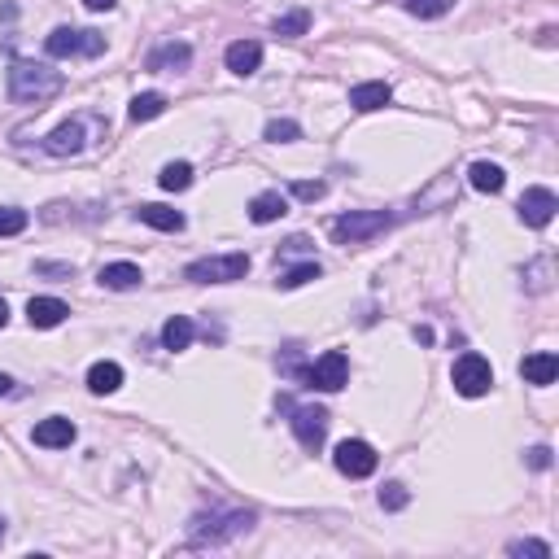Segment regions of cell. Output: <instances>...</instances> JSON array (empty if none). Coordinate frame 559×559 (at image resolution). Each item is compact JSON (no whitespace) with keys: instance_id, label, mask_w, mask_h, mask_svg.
I'll return each mask as SVG.
<instances>
[{"instance_id":"1","label":"cell","mask_w":559,"mask_h":559,"mask_svg":"<svg viewBox=\"0 0 559 559\" xmlns=\"http://www.w3.org/2000/svg\"><path fill=\"white\" fill-rule=\"evenodd\" d=\"M62 71H53V66H35V62H14L9 66V97L18 101V105H44L62 92Z\"/></svg>"},{"instance_id":"2","label":"cell","mask_w":559,"mask_h":559,"mask_svg":"<svg viewBox=\"0 0 559 559\" xmlns=\"http://www.w3.org/2000/svg\"><path fill=\"white\" fill-rule=\"evenodd\" d=\"M393 215L390 210H350V215H341L333 223V241L337 245H367L371 236H381V232H390Z\"/></svg>"},{"instance_id":"3","label":"cell","mask_w":559,"mask_h":559,"mask_svg":"<svg viewBox=\"0 0 559 559\" xmlns=\"http://www.w3.org/2000/svg\"><path fill=\"white\" fill-rule=\"evenodd\" d=\"M245 271H249V254H223V258L188 263L184 280H193V284H232V280H245Z\"/></svg>"},{"instance_id":"4","label":"cell","mask_w":559,"mask_h":559,"mask_svg":"<svg viewBox=\"0 0 559 559\" xmlns=\"http://www.w3.org/2000/svg\"><path fill=\"white\" fill-rule=\"evenodd\" d=\"M249 520H254L249 511H227V516H219V511H215V516H197L188 534H193L197 546H223L227 537L245 534V529H249Z\"/></svg>"},{"instance_id":"5","label":"cell","mask_w":559,"mask_h":559,"mask_svg":"<svg viewBox=\"0 0 559 559\" xmlns=\"http://www.w3.org/2000/svg\"><path fill=\"white\" fill-rule=\"evenodd\" d=\"M49 57H97L105 49V35L101 31H74V26H57L49 40H44Z\"/></svg>"},{"instance_id":"6","label":"cell","mask_w":559,"mask_h":559,"mask_svg":"<svg viewBox=\"0 0 559 559\" xmlns=\"http://www.w3.org/2000/svg\"><path fill=\"white\" fill-rule=\"evenodd\" d=\"M450 381H455V390H459L463 398H481V393H489V385H494V367H489V359H481V354H463V359H455V367H450Z\"/></svg>"},{"instance_id":"7","label":"cell","mask_w":559,"mask_h":559,"mask_svg":"<svg viewBox=\"0 0 559 559\" xmlns=\"http://www.w3.org/2000/svg\"><path fill=\"white\" fill-rule=\"evenodd\" d=\"M345 381H350V359H345L341 350H328V354L306 371V385H311V390H323V393L345 390Z\"/></svg>"},{"instance_id":"8","label":"cell","mask_w":559,"mask_h":559,"mask_svg":"<svg viewBox=\"0 0 559 559\" xmlns=\"http://www.w3.org/2000/svg\"><path fill=\"white\" fill-rule=\"evenodd\" d=\"M341 477H354V481H363L376 472V450L367 446V441H341L337 455H333Z\"/></svg>"},{"instance_id":"9","label":"cell","mask_w":559,"mask_h":559,"mask_svg":"<svg viewBox=\"0 0 559 559\" xmlns=\"http://www.w3.org/2000/svg\"><path fill=\"white\" fill-rule=\"evenodd\" d=\"M293 433H297V441L306 450H319L323 438H328V411L323 407H297L293 411Z\"/></svg>"},{"instance_id":"10","label":"cell","mask_w":559,"mask_h":559,"mask_svg":"<svg viewBox=\"0 0 559 559\" xmlns=\"http://www.w3.org/2000/svg\"><path fill=\"white\" fill-rule=\"evenodd\" d=\"M559 201L551 188H525V197H520V219L529 223V227H546V223L555 219Z\"/></svg>"},{"instance_id":"11","label":"cell","mask_w":559,"mask_h":559,"mask_svg":"<svg viewBox=\"0 0 559 559\" xmlns=\"http://www.w3.org/2000/svg\"><path fill=\"white\" fill-rule=\"evenodd\" d=\"M31 441H35V446H44V450H62V446H71V441H74V424H71V419H62V415L40 419V424L31 429Z\"/></svg>"},{"instance_id":"12","label":"cell","mask_w":559,"mask_h":559,"mask_svg":"<svg viewBox=\"0 0 559 559\" xmlns=\"http://www.w3.org/2000/svg\"><path fill=\"white\" fill-rule=\"evenodd\" d=\"M66 315H71V306H66L62 297H31V302H26L31 328H57Z\"/></svg>"},{"instance_id":"13","label":"cell","mask_w":559,"mask_h":559,"mask_svg":"<svg viewBox=\"0 0 559 559\" xmlns=\"http://www.w3.org/2000/svg\"><path fill=\"white\" fill-rule=\"evenodd\" d=\"M390 83L385 79H371V83H359V88H350V105L359 110V114H371V110H385L390 105Z\"/></svg>"},{"instance_id":"14","label":"cell","mask_w":559,"mask_h":559,"mask_svg":"<svg viewBox=\"0 0 559 559\" xmlns=\"http://www.w3.org/2000/svg\"><path fill=\"white\" fill-rule=\"evenodd\" d=\"M520 376H525L529 385H555L559 359L551 354V350H537V354H529V359L520 363Z\"/></svg>"},{"instance_id":"15","label":"cell","mask_w":559,"mask_h":559,"mask_svg":"<svg viewBox=\"0 0 559 559\" xmlns=\"http://www.w3.org/2000/svg\"><path fill=\"white\" fill-rule=\"evenodd\" d=\"M263 66V44L258 40H236L227 44V71L232 74H254Z\"/></svg>"},{"instance_id":"16","label":"cell","mask_w":559,"mask_h":559,"mask_svg":"<svg viewBox=\"0 0 559 559\" xmlns=\"http://www.w3.org/2000/svg\"><path fill=\"white\" fill-rule=\"evenodd\" d=\"M44 149H49L53 158H71V153H79V149H83V122L79 119L62 122L49 140H44Z\"/></svg>"},{"instance_id":"17","label":"cell","mask_w":559,"mask_h":559,"mask_svg":"<svg viewBox=\"0 0 559 559\" xmlns=\"http://www.w3.org/2000/svg\"><path fill=\"white\" fill-rule=\"evenodd\" d=\"M284 215H289V201L280 193H258L249 201V219L254 223H275V219H284Z\"/></svg>"},{"instance_id":"18","label":"cell","mask_w":559,"mask_h":559,"mask_svg":"<svg viewBox=\"0 0 559 559\" xmlns=\"http://www.w3.org/2000/svg\"><path fill=\"white\" fill-rule=\"evenodd\" d=\"M145 275H140V267L136 263H110V267H101V284L105 289H136Z\"/></svg>"},{"instance_id":"19","label":"cell","mask_w":559,"mask_h":559,"mask_svg":"<svg viewBox=\"0 0 559 559\" xmlns=\"http://www.w3.org/2000/svg\"><path fill=\"white\" fill-rule=\"evenodd\" d=\"M467 179H472V188H477V193H503V184H507L503 167H494V162H472Z\"/></svg>"},{"instance_id":"20","label":"cell","mask_w":559,"mask_h":559,"mask_svg":"<svg viewBox=\"0 0 559 559\" xmlns=\"http://www.w3.org/2000/svg\"><path fill=\"white\" fill-rule=\"evenodd\" d=\"M136 219L149 223V227H158V232H179V227H184V215L170 210V206H140Z\"/></svg>"},{"instance_id":"21","label":"cell","mask_w":559,"mask_h":559,"mask_svg":"<svg viewBox=\"0 0 559 559\" xmlns=\"http://www.w3.org/2000/svg\"><path fill=\"white\" fill-rule=\"evenodd\" d=\"M122 385V367L119 363H92V371H88V390L92 393H114Z\"/></svg>"},{"instance_id":"22","label":"cell","mask_w":559,"mask_h":559,"mask_svg":"<svg viewBox=\"0 0 559 559\" xmlns=\"http://www.w3.org/2000/svg\"><path fill=\"white\" fill-rule=\"evenodd\" d=\"M188 341H193V319L188 315H170L162 323V345L167 350H188Z\"/></svg>"},{"instance_id":"23","label":"cell","mask_w":559,"mask_h":559,"mask_svg":"<svg viewBox=\"0 0 559 559\" xmlns=\"http://www.w3.org/2000/svg\"><path fill=\"white\" fill-rule=\"evenodd\" d=\"M131 122H153L158 114H167V97L162 92H140V97L131 101Z\"/></svg>"},{"instance_id":"24","label":"cell","mask_w":559,"mask_h":559,"mask_svg":"<svg viewBox=\"0 0 559 559\" xmlns=\"http://www.w3.org/2000/svg\"><path fill=\"white\" fill-rule=\"evenodd\" d=\"M193 62V49L188 44H162V49L149 57V71H167V66H188Z\"/></svg>"},{"instance_id":"25","label":"cell","mask_w":559,"mask_h":559,"mask_svg":"<svg viewBox=\"0 0 559 559\" xmlns=\"http://www.w3.org/2000/svg\"><path fill=\"white\" fill-rule=\"evenodd\" d=\"M158 184H162L167 193H184V188L193 184V167H188V162H170V167H162Z\"/></svg>"},{"instance_id":"26","label":"cell","mask_w":559,"mask_h":559,"mask_svg":"<svg viewBox=\"0 0 559 559\" xmlns=\"http://www.w3.org/2000/svg\"><path fill=\"white\" fill-rule=\"evenodd\" d=\"M267 140L271 145H293V140H302V127L293 119H271L267 122Z\"/></svg>"},{"instance_id":"27","label":"cell","mask_w":559,"mask_h":559,"mask_svg":"<svg viewBox=\"0 0 559 559\" xmlns=\"http://www.w3.org/2000/svg\"><path fill=\"white\" fill-rule=\"evenodd\" d=\"M311 280H319V263H302V267H289L280 275V289H302Z\"/></svg>"},{"instance_id":"28","label":"cell","mask_w":559,"mask_h":559,"mask_svg":"<svg viewBox=\"0 0 559 559\" xmlns=\"http://www.w3.org/2000/svg\"><path fill=\"white\" fill-rule=\"evenodd\" d=\"M306 26H311V14L297 9L289 18H275V35H306Z\"/></svg>"},{"instance_id":"29","label":"cell","mask_w":559,"mask_h":559,"mask_svg":"<svg viewBox=\"0 0 559 559\" xmlns=\"http://www.w3.org/2000/svg\"><path fill=\"white\" fill-rule=\"evenodd\" d=\"M23 227H26V210H14V206L0 210V236H18Z\"/></svg>"},{"instance_id":"30","label":"cell","mask_w":559,"mask_h":559,"mask_svg":"<svg viewBox=\"0 0 559 559\" xmlns=\"http://www.w3.org/2000/svg\"><path fill=\"white\" fill-rule=\"evenodd\" d=\"M407 503H411V494H407V489L398 486V481H390V486L381 489V507H390V511H402V507H407Z\"/></svg>"},{"instance_id":"31","label":"cell","mask_w":559,"mask_h":559,"mask_svg":"<svg viewBox=\"0 0 559 559\" xmlns=\"http://www.w3.org/2000/svg\"><path fill=\"white\" fill-rule=\"evenodd\" d=\"M407 9H411V14H419V18H438V14H446V9H450V0H407Z\"/></svg>"},{"instance_id":"32","label":"cell","mask_w":559,"mask_h":559,"mask_svg":"<svg viewBox=\"0 0 559 559\" xmlns=\"http://www.w3.org/2000/svg\"><path fill=\"white\" fill-rule=\"evenodd\" d=\"M323 193H328L323 179H297V184H293V197H297V201H319Z\"/></svg>"},{"instance_id":"33","label":"cell","mask_w":559,"mask_h":559,"mask_svg":"<svg viewBox=\"0 0 559 559\" xmlns=\"http://www.w3.org/2000/svg\"><path fill=\"white\" fill-rule=\"evenodd\" d=\"M511 555H534V559H551V546L546 542H516Z\"/></svg>"},{"instance_id":"34","label":"cell","mask_w":559,"mask_h":559,"mask_svg":"<svg viewBox=\"0 0 559 559\" xmlns=\"http://www.w3.org/2000/svg\"><path fill=\"white\" fill-rule=\"evenodd\" d=\"M529 467H537V472L551 467V450H546V446H534V450H529Z\"/></svg>"},{"instance_id":"35","label":"cell","mask_w":559,"mask_h":559,"mask_svg":"<svg viewBox=\"0 0 559 559\" xmlns=\"http://www.w3.org/2000/svg\"><path fill=\"white\" fill-rule=\"evenodd\" d=\"M83 5H88V9H97V14H101V9H114V0H83Z\"/></svg>"},{"instance_id":"36","label":"cell","mask_w":559,"mask_h":559,"mask_svg":"<svg viewBox=\"0 0 559 559\" xmlns=\"http://www.w3.org/2000/svg\"><path fill=\"white\" fill-rule=\"evenodd\" d=\"M14 390V381H9V376H5V371H0V398H5V393Z\"/></svg>"},{"instance_id":"37","label":"cell","mask_w":559,"mask_h":559,"mask_svg":"<svg viewBox=\"0 0 559 559\" xmlns=\"http://www.w3.org/2000/svg\"><path fill=\"white\" fill-rule=\"evenodd\" d=\"M9 323V306H5V297H0V328Z\"/></svg>"},{"instance_id":"38","label":"cell","mask_w":559,"mask_h":559,"mask_svg":"<svg viewBox=\"0 0 559 559\" xmlns=\"http://www.w3.org/2000/svg\"><path fill=\"white\" fill-rule=\"evenodd\" d=\"M0 542H5V520H0Z\"/></svg>"}]
</instances>
